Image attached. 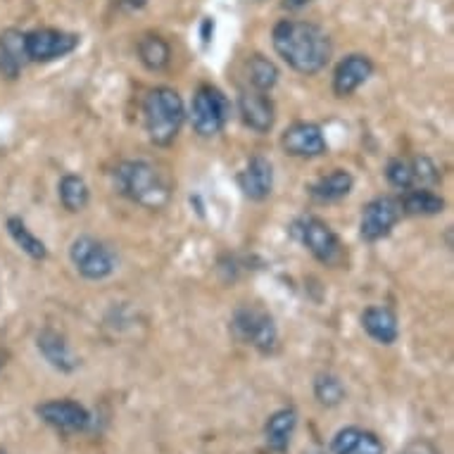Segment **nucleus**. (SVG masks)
<instances>
[{
	"instance_id": "c85d7f7f",
	"label": "nucleus",
	"mask_w": 454,
	"mask_h": 454,
	"mask_svg": "<svg viewBox=\"0 0 454 454\" xmlns=\"http://www.w3.org/2000/svg\"><path fill=\"white\" fill-rule=\"evenodd\" d=\"M403 454H435V450H433L428 442H414V445L407 447Z\"/></svg>"
},
{
	"instance_id": "6ab92c4d",
	"label": "nucleus",
	"mask_w": 454,
	"mask_h": 454,
	"mask_svg": "<svg viewBox=\"0 0 454 454\" xmlns=\"http://www.w3.org/2000/svg\"><path fill=\"white\" fill-rule=\"evenodd\" d=\"M362 326L380 345H393L400 335V326H397V317L393 309L387 307H369L362 314Z\"/></svg>"
},
{
	"instance_id": "f257e3e1",
	"label": "nucleus",
	"mask_w": 454,
	"mask_h": 454,
	"mask_svg": "<svg viewBox=\"0 0 454 454\" xmlns=\"http://www.w3.org/2000/svg\"><path fill=\"white\" fill-rule=\"evenodd\" d=\"M271 43L288 67L305 76L321 72L333 55L326 31L302 20H281L271 31Z\"/></svg>"
},
{
	"instance_id": "f8f14e48",
	"label": "nucleus",
	"mask_w": 454,
	"mask_h": 454,
	"mask_svg": "<svg viewBox=\"0 0 454 454\" xmlns=\"http://www.w3.org/2000/svg\"><path fill=\"white\" fill-rule=\"evenodd\" d=\"M239 112L240 120L247 129H253L254 134H269L274 129L276 107L267 93L254 89H243L239 96Z\"/></svg>"
},
{
	"instance_id": "cd10ccee",
	"label": "nucleus",
	"mask_w": 454,
	"mask_h": 454,
	"mask_svg": "<svg viewBox=\"0 0 454 454\" xmlns=\"http://www.w3.org/2000/svg\"><path fill=\"white\" fill-rule=\"evenodd\" d=\"M410 162H411V172H414V188L433 186V184L440 179L438 167L433 164L431 157L417 155V157H411Z\"/></svg>"
},
{
	"instance_id": "9b49d317",
	"label": "nucleus",
	"mask_w": 454,
	"mask_h": 454,
	"mask_svg": "<svg viewBox=\"0 0 454 454\" xmlns=\"http://www.w3.org/2000/svg\"><path fill=\"white\" fill-rule=\"evenodd\" d=\"M281 148L291 157H319L328 150V143L324 138V131L317 124L295 121L283 131Z\"/></svg>"
},
{
	"instance_id": "1a4fd4ad",
	"label": "nucleus",
	"mask_w": 454,
	"mask_h": 454,
	"mask_svg": "<svg viewBox=\"0 0 454 454\" xmlns=\"http://www.w3.org/2000/svg\"><path fill=\"white\" fill-rule=\"evenodd\" d=\"M79 36L60 29H36L27 34V58L29 62L60 60L76 51Z\"/></svg>"
},
{
	"instance_id": "f3484780",
	"label": "nucleus",
	"mask_w": 454,
	"mask_h": 454,
	"mask_svg": "<svg viewBox=\"0 0 454 454\" xmlns=\"http://www.w3.org/2000/svg\"><path fill=\"white\" fill-rule=\"evenodd\" d=\"M331 452L333 454H383L386 447L379 440V435L357 426H348L343 431L335 433L333 442H331Z\"/></svg>"
},
{
	"instance_id": "4be33fe9",
	"label": "nucleus",
	"mask_w": 454,
	"mask_h": 454,
	"mask_svg": "<svg viewBox=\"0 0 454 454\" xmlns=\"http://www.w3.org/2000/svg\"><path fill=\"white\" fill-rule=\"evenodd\" d=\"M136 51H138V60L145 69L150 72H160L169 65L172 60V48L169 43L164 41L162 36H155V34H148V36H143L136 45Z\"/></svg>"
},
{
	"instance_id": "423d86ee",
	"label": "nucleus",
	"mask_w": 454,
	"mask_h": 454,
	"mask_svg": "<svg viewBox=\"0 0 454 454\" xmlns=\"http://www.w3.org/2000/svg\"><path fill=\"white\" fill-rule=\"evenodd\" d=\"M231 117V103L216 86H200L193 96V107H191V120H193L195 134L215 136L219 134L226 121Z\"/></svg>"
},
{
	"instance_id": "a878e982",
	"label": "nucleus",
	"mask_w": 454,
	"mask_h": 454,
	"mask_svg": "<svg viewBox=\"0 0 454 454\" xmlns=\"http://www.w3.org/2000/svg\"><path fill=\"white\" fill-rule=\"evenodd\" d=\"M314 397L324 407H335L345 400V386L333 373H319L314 379Z\"/></svg>"
},
{
	"instance_id": "6e6552de",
	"label": "nucleus",
	"mask_w": 454,
	"mask_h": 454,
	"mask_svg": "<svg viewBox=\"0 0 454 454\" xmlns=\"http://www.w3.org/2000/svg\"><path fill=\"white\" fill-rule=\"evenodd\" d=\"M403 219V205L400 198L393 195H380L372 200L362 212L359 219V233L366 243H376V240L386 239L387 233L393 231V226Z\"/></svg>"
},
{
	"instance_id": "ddd939ff",
	"label": "nucleus",
	"mask_w": 454,
	"mask_h": 454,
	"mask_svg": "<svg viewBox=\"0 0 454 454\" xmlns=\"http://www.w3.org/2000/svg\"><path fill=\"white\" fill-rule=\"evenodd\" d=\"M239 186L246 198L254 202L267 200L274 188V167L264 155L250 157V162L239 174Z\"/></svg>"
},
{
	"instance_id": "20e7f679",
	"label": "nucleus",
	"mask_w": 454,
	"mask_h": 454,
	"mask_svg": "<svg viewBox=\"0 0 454 454\" xmlns=\"http://www.w3.org/2000/svg\"><path fill=\"white\" fill-rule=\"evenodd\" d=\"M231 331L236 340L250 345L262 355H274L278 348V328L274 317L260 305H240L233 312Z\"/></svg>"
},
{
	"instance_id": "2eb2a0df",
	"label": "nucleus",
	"mask_w": 454,
	"mask_h": 454,
	"mask_svg": "<svg viewBox=\"0 0 454 454\" xmlns=\"http://www.w3.org/2000/svg\"><path fill=\"white\" fill-rule=\"evenodd\" d=\"M373 74V62L366 55H348L333 72V93L338 98L352 96Z\"/></svg>"
},
{
	"instance_id": "2f4dec72",
	"label": "nucleus",
	"mask_w": 454,
	"mask_h": 454,
	"mask_svg": "<svg viewBox=\"0 0 454 454\" xmlns=\"http://www.w3.org/2000/svg\"><path fill=\"white\" fill-rule=\"evenodd\" d=\"M0 364H3V362H0Z\"/></svg>"
},
{
	"instance_id": "0eeeda50",
	"label": "nucleus",
	"mask_w": 454,
	"mask_h": 454,
	"mask_svg": "<svg viewBox=\"0 0 454 454\" xmlns=\"http://www.w3.org/2000/svg\"><path fill=\"white\" fill-rule=\"evenodd\" d=\"M69 260H72L76 271L89 281H103V278L114 274V269H117L114 253L105 246L103 240L93 239V236H79L69 246Z\"/></svg>"
},
{
	"instance_id": "5701e85b",
	"label": "nucleus",
	"mask_w": 454,
	"mask_h": 454,
	"mask_svg": "<svg viewBox=\"0 0 454 454\" xmlns=\"http://www.w3.org/2000/svg\"><path fill=\"white\" fill-rule=\"evenodd\" d=\"M8 233L10 239L17 243V247H20L22 253L29 254L31 260H45V257H48V247H45V243L38 239V236L31 233V229L24 223V219H20V216H10Z\"/></svg>"
},
{
	"instance_id": "9d476101",
	"label": "nucleus",
	"mask_w": 454,
	"mask_h": 454,
	"mask_svg": "<svg viewBox=\"0 0 454 454\" xmlns=\"http://www.w3.org/2000/svg\"><path fill=\"white\" fill-rule=\"evenodd\" d=\"M36 414L43 424L60 433H83L90 426L89 410L74 400H48L38 404Z\"/></svg>"
},
{
	"instance_id": "bb28decb",
	"label": "nucleus",
	"mask_w": 454,
	"mask_h": 454,
	"mask_svg": "<svg viewBox=\"0 0 454 454\" xmlns=\"http://www.w3.org/2000/svg\"><path fill=\"white\" fill-rule=\"evenodd\" d=\"M386 176L387 181H390V186L400 188V191H410V188H414V172H411L410 160H403V157L390 160L386 167Z\"/></svg>"
},
{
	"instance_id": "a211bd4d",
	"label": "nucleus",
	"mask_w": 454,
	"mask_h": 454,
	"mask_svg": "<svg viewBox=\"0 0 454 454\" xmlns=\"http://www.w3.org/2000/svg\"><path fill=\"white\" fill-rule=\"evenodd\" d=\"M295 428H298V411L293 407L274 411L264 426V442L274 454H286L291 447Z\"/></svg>"
},
{
	"instance_id": "4468645a",
	"label": "nucleus",
	"mask_w": 454,
	"mask_h": 454,
	"mask_svg": "<svg viewBox=\"0 0 454 454\" xmlns=\"http://www.w3.org/2000/svg\"><path fill=\"white\" fill-rule=\"evenodd\" d=\"M36 348L52 369H58L62 373H72L79 369V357L72 352L69 343L65 340V335H60L58 331L43 328L36 338Z\"/></svg>"
},
{
	"instance_id": "7c9ffc66",
	"label": "nucleus",
	"mask_w": 454,
	"mask_h": 454,
	"mask_svg": "<svg viewBox=\"0 0 454 454\" xmlns=\"http://www.w3.org/2000/svg\"><path fill=\"white\" fill-rule=\"evenodd\" d=\"M307 3H309V0H283V8L300 10V8H305Z\"/></svg>"
},
{
	"instance_id": "dca6fc26",
	"label": "nucleus",
	"mask_w": 454,
	"mask_h": 454,
	"mask_svg": "<svg viewBox=\"0 0 454 454\" xmlns=\"http://www.w3.org/2000/svg\"><path fill=\"white\" fill-rule=\"evenodd\" d=\"M27 58V34L20 29H5L0 34V74L8 79H17Z\"/></svg>"
},
{
	"instance_id": "b1692460",
	"label": "nucleus",
	"mask_w": 454,
	"mask_h": 454,
	"mask_svg": "<svg viewBox=\"0 0 454 454\" xmlns=\"http://www.w3.org/2000/svg\"><path fill=\"white\" fill-rule=\"evenodd\" d=\"M58 195H60L62 207L67 212H82L86 209L90 200V191L86 186V181L76 174H65L60 179V186H58Z\"/></svg>"
},
{
	"instance_id": "aec40b11",
	"label": "nucleus",
	"mask_w": 454,
	"mask_h": 454,
	"mask_svg": "<svg viewBox=\"0 0 454 454\" xmlns=\"http://www.w3.org/2000/svg\"><path fill=\"white\" fill-rule=\"evenodd\" d=\"M352 186H355V179H352L350 172H345V169H333L326 176H321L314 184L307 186V193L309 198L317 202H338L343 200L345 195H350Z\"/></svg>"
},
{
	"instance_id": "412c9836",
	"label": "nucleus",
	"mask_w": 454,
	"mask_h": 454,
	"mask_svg": "<svg viewBox=\"0 0 454 454\" xmlns=\"http://www.w3.org/2000/svg\"><path fill=\"white\" fill-rule=\"evenodd\" d=\"M400 205H403V215L411 216H433L445 209V200L428 188H410L400 198Z\"/></svg>"
},
{
	"instance_id": "7ed1b4c3",
	"label": "nucleus",
	"mask_w": 454,
	"mask_h": 454,
	"mask_svg": "<svg viewBox=\"0 0 454 454\" xmlns=\"http://www.w3.org/2000/svg\"><path fill=\"white\" fill-rule=\"evenodd\" d=\"M186 120L184 100L169 86H157L143 100V121L148 138L155 145H172Z\"/></svg>"
},
{
	"instance_id": "c756f323",
	"label": "nucleus",
	"mask_w": 454,
	"mask_h": 454,
	"mask_svg": "<svg viewBox=\"0 0 454 454\" xmlns=\"http://www.w3.org/2000/svg\"><path fill=\"white\" fill-rule=\"evenodd\" d=\"M145 3H148V0H114V5L124 10H141Z\"/></svg>"
},
{
	"instance_id": "393cba45",
	"label": "nucleus",
	"mask_w": 454,
	"mask_h": 454,
	"mask_svg": "<svg viewBox=\"0 0 454 454\" xmlns=\"http://www.w3.org/2000/svg\"><path fill=\"white\" fill-rule=\"evenodd\" d=\"M247 69V83H250V89L262 90V93H267L276 86L278 82V67H276L274 62L267 60V58H262V55H253L246 65Z\"/></svg>"
},
{
	"instance_id": "39448f33",
	"label": "nucleus",
	"mask_w": 454,
	"mask_h": 454,
	"mask_svg": "<svg viewBox=\"0 0 454 454\" xmlns=\"http://www.w3.org/2000/svg\"><path fill=\"white\" fill-rule=\"evenodd\" d=\"M291 236L300 246H305L314 254V260H319L321 264L335 267L343 262V243L338 239V233L319 216H298L291 223Z\"/></svg>"
},
{
	"instance_id": "f03ea898",
	"label": "nucleus",
	"mask_w": 454,
	"mask_h": 454,
	"mask_svg": "<svg viewBox=\"0 0 454 454\" xmlns=\"http://www.w3.org/2000/svg\"><path fill=\"white\" fill-rule=\"evenodd\" d=\"M114 188L127 200L145 209H162L172 198V188L162 172L145 160H124L117 164Z\"/></svg>"
}]
</instances>
